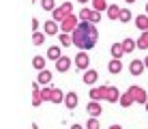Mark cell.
I'll return each instance as SVG.
<instances>
[{
    "instance_id": "10",
    "label": "cell",
    "mask_w": 148,
    "mask_h": 129,
    "mask_svg": "<svg viewBox=\"0 0 148 129\" xmlns=\"http://www.w3.org/2000/svg\"><path fill=\"white\" fill-rule=\"evenodd\" d=\"M86 112L90 114V118H97L103 114V108H101V101H90L88 106H86Z\"/></svg>"
},
{
    "instance_id": "22",
    "label": "cell",
    "mask_w": 148,
    "mask_h": 129,
    "mask_svg": "<svg viewBox=\"0 0 148 129\" xmlns=\"http://www.w3.org/2000/svg\"><path fill=\"white\" fill-rule=\"evenodd\" d=\"M118 19H120L122 24H129L131 19H133V13H131V9L122 7V9H120V15H118Z\"/></svg>"
},
{
    "instance_id": "18",
    "label": "cell",
    "mask_w": 148,
    "mask_h": 129,
    "mask_svg": "<svg viewBox=\"0 0 148 129\" xmlns=\"http://www.w3.org/2000/svg\"><path fill=\"white\" fill-rule=\"evenodd\" d=\"M135 26L142 30V32H148V15H135Z\"/></svg>"
},
{
    "instance_id": "37",
    "label": "cell",
    "mask_w": 148,
    "mask_h": 129,
    "mask_svg": "<svg viewBox=\"0 0 148 129\" xmlns=\"http://www.w3.org/2000/svg\"><path fill=\"white\" fill-rule=\"evenodd\" d=\"M144 67H146V69H148V56H146V58H144Z\"/></svg>"
},
{
    "instance_id": "26",
    "label": "cell",
    "mask_w": 148,
    "mask_h": 129,
    "mask_svg": "<svg viewBox=\"0 0 148 129\" xmlns=\"http://www.w3.org/2000/svg\"><path fill=\"white\" fill-rule=\"evenodd\" d=\"M108 69H110V73H120V71H122V63L116 60V58H112L108 63Z\"/></svg>"
},
{
    "instance_id": "15",
    "label": "cell",
    "mask_w": 148,
    "mask_h": 129,
    "mask_svg": "<svg viewBox=\"0 0 148 129\" xmlns=\"http://www.w3.org/2000/svg\"><path fill=\"white\" fill-rule=\"evenodd\" d=\"M43 103V97H41V84L34 82L32 84V108H39Z\"/></svg>"
},
{
    "instance_id": "7",
    "label": "cell",
    "mask_w": 148,
    "mask_h": 129,
    "mask_svg": "<svg viewBox=\"0 0 148 129\" xmlns=\"http://www.w3.org/2000/svg\"><path fill=\"white\" fill-rule=\"evenodd\" d=\"M73 65L77 67L79 71H86V69H88V65H90V56H88V52H77V56H75Z\"/></svg>"
},
{
    "instance_id": "3",
    "label": "cell",
    "mask_w": 148,
    "mask_h": 129,
    "mask_svg": "<svg viewBox=\"0 0 148 129\" xmlns=\"http://www.w3.org/2000/svg\"><path fill=\"white\" fill-rule=\"evenodd\" d=\"M79 26V17L75 13H71V15H67V17L60 22V32H67V34H71L75 28Z\"/></svg>"
},
{
    "instance_id": "5",
    "label": "cell",
    "mask_w": 148,
    "mask_h": 129,
    "mask_svg": "<svg viewBox=\"0 0 148 129\" xmlns=\"http://www.w3.org/2000/svg\"><path fill=\"white\" fill-rule=\"evenodd\" d=\"M131 95V99H133V103H144L148 101V92L142 88V86H129V90H127Z\"/></svg>"
},
{
    "instance_id": "39",
    "label": "cell",
    "mask_w": 148,
    "mask_h": 129,
    "mask_svg": "<svg viewBox=\"0 0 148 129\" xmlns=\"http://www.w3.org/2000/svg\"><path fill=\"white\" fill-rule=\"evenodd\" d=\"M79 2H82V4H86V2H88V0H79Z\"/></svg>"
},
{
    "instance_id": "14",
    "label": "cell",
    "mask_w": 148,
    "mask_h": 129,
    "mask_svg": "<svg viewBox=\"0 0 148 129\" xmlns=\"http://www.w3.org/2000/svg\"><path fill=\"white\" fill-rule=\"evenodd\" d=\"M43 32L49 34V37H52V34H58L60 32V24L54 22V19H47V22L43 24Z\"/></svg>"
},
{
    "instance_id": "41",
    "label": "cell",
    "mask_w": 148,
    "mask_h": 129,
    "mask_svg": "<svg viewBox=\"0 0 148 129\" xmlns=\"http://www.w3.org/2000/svg\"><path fill=\"white\" fill-rule=\"evenodd\" d=\"M146 15H148V2H146Z\"/></svg>"
},
{
    "instance_id": "28",
    "label": "cell",
    "mask_w": 148,
    "mask_h": 129,
    "mask_svg": "<svg viewBox=\"0 0 148 129\" xmlns=\"http://www.w3.org/2000/svg\"><path fill=\"white\" fill-rule=\"evenodd\" d=\"M135 43H137V48H140V50H148V32H142L140 37H137Z\"/></svg>"
},
{
    "instance_id": "34",
    "label": "cell",
    "mask_w": 148,
    "mask_h": 129,
    "mask_svg": "<svg viewBox=\"0 0 148 129\" xmlns=\"http://www.w3.org/2000/svg\"><path fill=\"white\" fill-rule=\"evenodd\" d=\"M37 30H39V19L32 17V32H37Z\"/></svg>"
},
{
    "instance_id": "21",
    "label": "cell",
    "mask_w": 148,
    "mask_h": 129,
    "mask_svg": "<svg viewBox=\"0 0 148 129\" xmlns=\"http://www.w3.org/2000/svg\"><path fill=\"white\" fill-rule=\"evenodd\" d=\"M60 56H62V52H60V45H52V48L47 50V56H45V58H49V60H58Z\"/></svg>"
},
{
    "instance_id": "40",
    "label": "cell",
    "mask_w": 148,
    "mask_h": 129,
    "mask_svg": "<svg viewBox=\"0 0 148 129\" xmlns=\"http://www.w3.org/2000/svg\"><path fill=\"white\" fill-rule=\"evenodd\" d=\"M144 108H146V112H148V101H146V106H144Z\"/></svg>"
},
{
    "instance_id": "2",
    "label": "cell",
    "mask_w": 148,
    "mask_h": 129,
    "mask_svg": "<svg viewBox=\"0 0 148 129\" xmlns=\"http://www.w3.org/2000/svg\"><path fill=\"white\" fill-rule=\"evenodd\" d=\"M71 13H73V2H62L60 7H56L54 11H52V19L60 24V22H62L67 15H71Z\"/></svg>"
},
{
    "instance_id": "30",
    "label": "cell",
    "mask_w": 148,
    "mask_h": 129,
    "mask_svg": "<svg viewBox=\"0 0 148 129\" xmlns=\"http://www.w3.org/2000/svg\"><path fill=\"white\" fill-rule=\"evenodd\" d=\"M58 39H60V45H64V48L73 45V39H71V34H67V32H60V34H58Z\"/></svg>"
},
{
    "instance_id": "8",
    "label": "cell",
    "mask_w": 148,
    "mask_h": 129,
    "mask_svg": "<svg viewBox=\"0 0 148 129\" xmlns=\"http://www.w3.org/2000/svg\"><path fill=\"white\" fill-rule=\"evenodd\" d=\"M71 65H73V60H71L67 54H62L58 60H56V69H58L60 73H67V71L71 69Z\"/></svg>"
},
{
    "instance_id": "19",
    "label": "cell",
    "mask_w": 148,
    "mask_h": 129,
    "mask_svg": "<svg viewBox=\"0 0 148 129\" xmlns=\"http://www.w3.org/2000/svg\"><path fill=\"white\" fill-rule=\"evenodd\" d=\"M108 7H110L108 0H92V7H90V9L97 11V13H105V11H108Z\"/></svg>"
},
{
    "instance_id": "17",
    "label": "cell",
    "mask_w": 148,
    "mask_h": 129,
    "mask_svg": "<svg viewBox=\"0 0 148 129\" xmlns=\"http://www.w3.org/2000/svg\"><path fill=\"white\" fill-rule=\"evenodd\" d=\"M110 54H112V58L120 60L122 56H125V50H122V43H112V48H110Z\"/></svg>"
},
{
    "instance_id": "16",
    "label": "cell",
    "mask_w": 148,
    "mask_h": 129,
    "mask_svg": "<svg viewBox=\"0 0 148 129\" xmlns=\"http://www.w3.org/2000/svg\"><path fill=\"white\" fill-rule=\"evenodd\" d=\"M144 69H146L144 60H137V58H133V60H131V65H129V71L133 75H142V73H144Z\"/></svg>"
},
{
    "instance_id": "36",
    "label": "cell",
    "mask_w": 148,
    "mask_h": 129,
    "mask_svg": "<svg viewBox=\"0 0 148 129\" xmlns=\"http://www.w3.org/2000/svg\"><path fill=\"white\" fill-rule=\"evenodd\" d=\"M110 129H122L120 125H110Z\"/></svg>"
},
{
    "instance_id": "35",
    "label": "cell",
    "mask_w": 148,
    "mask_h": 129,
    "mask_svg": "<svg viewBox=\"0 0 148 129\" xmlns=\"http://www.w3.org/2000/svg\"><path fill=\"white\" fill-rule=\"evenodd\" d=\"M71 129H84L82 125H71Z\"/></svg>"
},
{
    "instance_id": "31",
    "label": "cell",
    "mask_w": 148,
    "mask_h": 129,
    "mask_svg": "<svg viewBox=\"0 0 148 129\" xmlns=\"http://www.w3.org/2000/svg\"><path fill=\"white\" fill-rule=\"evenodd\" d=\"M41 7H43V11H54L56 0H41Z\"/></svg>"
},
{
    "instance_id": "9",
    "label": "cell",
    "mask_w": 148,
    "mask_h": 129,
    "mask_svg": "<svg viewBox=\"0 0 148 129\" xmlns=\"http://www.w3.org/2000/svg\"><path fill=\"white\" fill-rule=\"evenodd\" d=\"M77 101H79V97H77L75 90H69L67 95H64V106H67V110H75V108H77Z\"/></svg>"
},
{
    "instance_id": "11",
    "label": "cell",
    "mask_w": 148,
    "mask_h": 129,
    "mask_svg": "<svg viewBox=\"0 0 148 129\" xmlns=\"http://www.w3.org/2000/svg\"><path fill=\"white\" fill-rule=\"evenodd\" d=\"M49 103H64V92L56 86H49Z\"/></svg>"
},
{
    "instance_id": "27",
    "label": "cell",
    "mask_w": 148,
    "mask_h": 129,
    "mask_svg": "<svg viewBox=\"0 0 148 129\" xmlns=\"http://www.w3.org/2000/svg\"><path fill=\"white\" fill-rule=\"evenodd\" d=\"M118 103L122 108H131L133 106V99H131V95L129 92H120V99H118Z\"/></svg>"
},
{
    "instance_id": "33",
    "label": "cell",
    "mask_w": 148,
    "mask_h": 129,
    "mask_svg": "<svg viewBox=\"0 0 148 129\" xmlns=\"http://www.w3.org/2000/svg\"><path fill=\"white\" fill-rule=\"evenodd\" d=\"M41 97H43V103H49V86L41 88Z\"/></svg>"
},
{
    "instance_id": "1",
    "label": "cell",
    "mask_w": 148,
    "mask_h": 129,
    "mask_svg": "<svg viewBox=\"0 0 148 129\" xmlns=\"http://www.w3.org/2000/svg\"><path fill=\"white\" fill-rule=\"evenodd\" d=\"M71 39H73V45L79 52H88V50H92L97 45V41H99V30L90 22H79V26L71 32Z\"/></svg>"
},
{
    "instance_id": "38",
    "label": "cell",
    "mask_w": 148,
    "mask_h": 129,
    "mask_svg": "<svg viewBox=\"0 0 148 129\" xmlns=\"http://www.w3.org/2000/svg\"><path fill=\"white\" fill-rule=\"evenodd\" d=\"M125 2H129V4H133V2H135V0H125Z\"/></svg>"
},
{
    "instance_id": "32",
    "label": "cell",
    "mask_w": 148,
    "mask_h": 129,
    "mask_svg": "<svg viewBox=\"0 0 148 129\" xmlns=\"http://www.w3.org/2000/svg\"><path fill=\"white\" fill-rule=\"evenodd\" d=\"M86 129H101V123L97 121V118H88V123H86Z\"/></svg>"
},
{
    "instance_id": "13",
    "label": "cell",
    "mask_w": 148,
    "mask_h": 129,
    "mask_svg": "<svg viewBox=\"0 0 148 129\" xmlns=\"http://www.w3.org/2000/svg\"><path fill=\"white\" fill-rule=\"evenodd\" d=\"M82 80H84L86 86H92V84H97V80H99V73H97L95 69H86L84 75H82Z\"/></svg>"
},
{
    "instance_id": "20",
    "label": "cell",
    "mask_w": 148,
    "mask_h": 129,
    "mask_svg": "<svg viewBox=\"0 0 148 129\" xmlns=\"http://www.w3.org/2000/svg\"><path fill=\"white\" fill-rule=\"evenodd\" d=\"M103 86H92L90 88V101H101L103 99Z\"/></svg>"
},
{
    "instance_id": "23",
    "label": "cell",
    "mask_w": 148,
    "mask_h": 129,
    "mask_svg": "<svg viewBox=\"0 0 148 129\" xmlns=\"http://www.w3.org/2000/svg\"><path fill=\"white\" fill-rule=\"evenodd\" d=\"M137 48V43H135V39H131V37H127L125 41H122V50H125V54H129V52H133Z\"/></svg>"
},
{
    "instance_id": "12",
    "label": "cell",
    "mask_w": 148,
    "mask_h": 129,
    "mask_svg": "<svg viewBox=\"0 0 148 129\" xmlns=\"http://www.w3.org/2000/svg\"><path fill=\"white\" fill-rule=\"evenodd\" d=\"M52 80H54V75H52V71H49V69L39 71V75H37V82L41 86H49V84H52Z\"/></svg>"
},
{
    "instance_id": "29",
    "label": "cell",
    "mask_w": 148,
    "mask_h": 129,
    "mask_svg": "<svg viewBox=\"0 0 148 129\" xmlns=\"http://www.w3.org/2000/svg\"><path fill=\"white\" fill-rule=\"evenodd\" d=\"M43 43H45V32H39V30L32 32V45L39 48V45H43Z\"/></svg>"
},
{
    "instance_id": "25",
    "label": "cell",
    "mask_w": 148,
    "mask_h": 129,
    "mask_svg": "<svg viewBox=\"0 0 148 129\" xmlns=\"http://www.w3.org/2000/svg\"><path fill=\"white\" fill-rule=\"evenodd\" d=\"M120 9H122V7H118V4H110V7H108V11H105V13H108V17H110V19H118V15H120Z\"/></svg>"
},
{
    "instance_id": "24",
    "label": "cell",
    "mask_w": 148,
    "mask_h": 129,
    "mask_svg": "<svg viewBox=\"0 0 148 129\" xmlns=\"http://www.w3.org/2000/svg\"><path fill=\"white\" fill-rule=\"evenodd\" d=\"M45 63H47V58H45V56H34L32 58V67L37 71H43L45 69Z\"/></svg>"
},
{
    "instance_id": "4",
    "label": "cell",
    "mask_w": 148,
    "mask_h": 129,
    "mask_svg": "<svg viewBox=\"0 0 148 129\" xmlns=\"http://www.w3.org/2000/svg\"><path fill=\"white\" fill-rule=\"evenodd\" d=\"M77 17H79V22H90L95 26H97V22H101V13H97V11H92V9H88V7H82Z\"/></svg>"
},
{
    "instance_id": "6",
    "label": "cell",
    "mask_w": 148,
    "mask_h": 129,
    "mask_svg": "<svg viewBox=\"0 0 148 129\" xmlns=\"http://www.w3.org/2000/svg\"><path fill=\"white\" fill-rule=\"evenodd\" d=\"M103 99L105 101H110V103H118L120 99V90L116 88V86H112V84H103Z\"/></svg>"
}]
</instances>
